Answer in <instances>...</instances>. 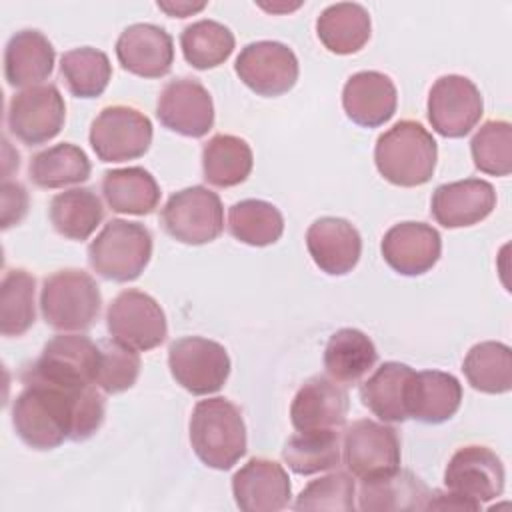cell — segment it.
<instances>
[{
  "label": "cell",
  "mask_w": 512,
  "mask_h": 512,
  "mask_svg": "<svg viewBox=\"0 0 512 512\" xmlns=\"http://www.w3.org/2000/svg\"><path fill=\"white\" fill-rule=\"evenodd\" d=\"M102 294L96 280L78 268L58 270L44 278L40 310L48 326L60 332L88 330L100 314Z\"/></svg>",
  "instance_id": "277c9868"
},
{
  "label": "cell",
  "mask_w": 512,
  "mask_h": 512,
  "mask_svg": "<svg viewBox=\"0 0 512 512\" xmlns=\"http://www.w3.org/2000/svg\"><path fill=\"white\" fill-rule=\"evenodd\" d=\"M306 248L322 272L344 276L352 272L360 260L362 238L348 220L324 216L310 224L306 232Z\"/></svg>",
  "instance_id": "7402d4cb"
},
{
  "label": "cell",
  "mask_w": 512,
  "mask_h": 512,
  "mask_svg": "<svg viewBox=\"0 0 512 512\" xmlns=\"http://www.w3.org/2000/svg\"><path fill=\"white\" fill-rule=\"evenodd\" d=\"M474 166L490 176L512 172V126L506 120L484 122L470 140Z\"/></svg>",
  "instance_id": "ab89813d"
},
{
  "label": "cell",
  "mask_w": 512,
  "mask_h": 512,
  "mask_svg": "<svg viewBox=\"0 0 512 512\" xmlns=\"http://www.w3.org/2000/svg\"><path fill=\"white\" fill-rule=\"evenodd\" d=\"M60 76L68 92L76 98H96L102 96L112 78V64L106 52L80 46L62 54Z\"/></svg>",
  "instance_id": "8d00e7d4"
},
{
  "label": "cell",
  "mask_w": 512,
  "mask_h": 512,
  "mask_svg": "<svg viewBox=\"0 0 512 512\" xmlns=\"http://www.w3.org/2000/svg\"><path fill=\"white\" fill-rule=\"evenodd\" d=\"M342 460L358 480L386 474L400 466V438L384 422L356 420L344 430Z\"/></svg>",
  "instance_id": "4fadbf2b"
},
{
  "label": "cell",
  "mask_w": 512,
  "mask_h": 512,
  "mask_svg": "<svg viewBox=\"0 0 512 512\" xmlns=\"http://www.w3.org/2000/svg\"><path fill=\"white\" fill-rule=\"evenodd\" d=\"M236 506L244 512H276L290 506L292 486L282 464L268 458H250L232 476Z\"/></svg>",
  "instance_id": "ac0fdd59"
},
{
  "label": "cell",
  "mask_w": 512,
  "mask_h": 512,
  "mask_svg": "<svg viewBox=\"0 0 512 512\" xmlns=\"http://www.w3.org/2000/svg\"><path fill=\"white\" fill-rule=\"evenodd\" d=\"M228 230L238 242L262 248L280 240L284 232V218L274 204L258 198H246L230 206Z\"/></svg>",
  "instance_id": "d590c367"
},
{
  "label": "cell",
  "mask_w": 512,
  "mask_h": 512,
  "mask_svg": "<svg viewBox=\"0 0 512 512\" xmlns=\"http://www.w3.org/2000/svg\"><path fill=\"white\" fill-rule=\"evenodd\" d=\"M152 258V234L140 222L112 218L88 246L90 268L114 282L136 280Z\"/></svg>",
  "instance_id": "5b68a950"
},
{
  "label": "cell",
  "mask_w": 512,
  "mask_h": 512,
  "mask_svg": "<svg viewBox=\"0 0 512 512\" xmlns=\"http://www.w3.org/2000/svg\"><path fill=\"white\" fill-rule=\"evenodd\" d=\"M234 46L232 30L208 18L188 24L180 34L184 60L196 70H210L224 64L234 52Z\"/></svg>",
  "instance_id": "74e56055"
},
{
  "label": "cell",
  "mask_w": 512,
  "mask_h": 512,
  "mask_svg": "<svg viewBox=\"0 0 512 512\" xmlns=\"http://www.w3.org/2000/svg\"><path fill=\"white\" fill-rule=\"evenodd\" d=\"M54 46L40 30H20L4 48V78L14 88L40 86L54 70Z\"/></svg>",
  "instance_id": "484cf974"
},
{
  "label": "cell",
  "mask_w": 512,
  "mask_h": 512,
  "mask_svg": "<svg viewBox=\"0 0 512 512\" xmlns=\"http://www.w3.org/2000/svg\"><path fill=\"white\" fill-rule=\"evenodd\" d=\"M160 222L166 234L182 244H208L224 230L222 200L206 186L178 190L166 200L160 212Z\"/></svg>",
  "instance_id": "52a82bcc"
},
{
  "label": "cell",
  "mask_w": 512,
  "mask_h": 512,
  "mask_svg": "<svg viewBox=\"0 0 512 512\" xmlns=\"http://www.w3.org/2000/svg\"><path fill=\"white\" fill-rule=\"evenodd\" d=\"M234 70L252 92L266 98L290 92L300 72L294 50L276 40L246 44L234 62Z\"/></svg>",
  "instance_id": "5bb4252c"
},
{
  "label": "cell",
  "mask_w": 512,
  "mask_h": 512,
  "mask_svg": "<svg viewBox=\"0 0 512 512\" xmlns=\"http://www.w3.org/2000/svg\"><path fill=\"white\" fill-rule=\"evenodd\" d=\"M438 146L432 134L416 120H400L378 136L374 164L394 186L414 188L426 184L436 170Z\"/></svg>",
  "instance_id": "3957f363"
},
{
  "label": "cell",
  "mask_w": 512,
  "mask_h": 512,
  "mask_svg": "<svg viewBox=\"0 0 512 512\" xmlns=\"http://www.w3.org/2000/svg\"><path fill=\"white\" fill-rule=\"evenodd\" d=\"M120 66L140 78H162L172 70V36L156 24L138 22L124 28L116 40Z\"/></svg>",
  "instance_id": "d6986e66"
},
{
  "label": "cell",
  "mask_w": 512,
  "mask_h": 512,
  "mask_svg": "<svg viewBox=\"0 0 512 512\" xmlns=\"http://www.w3.org/2000/svg\"><path fill=\"white\" fill-rule=\"evenodd\" d=\"M48 216L60 236L86 240L100 226L104 208L92 188H70L50 200Z\"/></svg>",
  "instance_id": "d6a6232c"
},
{
  "label": "cell",
  "mask_w": 512,
  "mask_h": 512,
  "mask_svg": "<svg viewBox=\"0 0 512 512\" xmlns=\"http://www.w3.org/2000/svg\"><path fill=\"white\" fill-rule=\"evenodd\" d=\"M414 370L402 362H384L374 370V374L362 382L360 400L362 404L378 416L382 422H404L406 412V392Z\"/></svg>",
  "instance_id": "f546056e"
},
{
  "label": "cell",
  "mask_w": 512,
  "mask_h": 512,
  "mask_svg": "<svg viewBox=\"0 0 512 512\" xmlns=\"http://www.w3.org/2000/svg\"><path fill=\"white\" fill-rule=\"evenodd\" d=\"M468 384L484 394H506L512 388V350L504 342L474 344L462 362Z\"/></svg>",
  "instance_id": "836d02e7"
},
{
  "label": "cell",
  "mask_w": 512,
  "mask_h": 512,
  "mask_svg": "<svg viewBox=\"0 0 512 512\" xmlns=\"http://www.w3.org/2000/svg\"><path fill=\"white\" fill-rule=\"evenodd\" d=\"M36 280L24 268L4 274L0 286V332L2 336H22L36 320L34 308Z\"/></svg>",
  "instance_id": "f35d334b"
},
{
  "label": "cell",
  "mask_w": 512,
  "mask_h": 512,
  "mask_svg": "<svg viewBox=\"0 0 512 512\" xmlns=\"http://www.w3.org/2000/svg\"><path fill=\"white\" fill-rule=\"evenodd\" d=\"M92 166L86 152L70 142L54 144L32 156L28 176L38 188L54 190L82 184L90 178Z\"/></svg>",
  "instance_id": "1f68e13d"
},
{
  "label": "cell",
  "mask_w": 512,
  "mask_h": 512,
  "mask_svg": "<svg viewBox=\"0 0 512 512\" xmlns=\"http://www.w3.org/2000/svg\"><path fill=\"white\" fill-rule=\"evenodd\" d=\"M28 212V192L20 182H2V230L18 224Z\"/></svg>",
  "instance_id": "7bdbcfd3"
},
{
  "label": "cell",
  "mask_w": 512,
  "mask_h": 512,
  "mask_svg": "<svg viewBox=\"0 0 512 512\" xmlns=\"http://www.w3.org/2000/svg\"><path fill=\"white\" fill-rule=\"evenodd\" d=\"M348 392L328 376L308 378L292 398L290 420L296 432L338 430L346 424Z\"/></svg>",
  "instance_id": "ffe728a7"
},
{
  "label": "cell",
  "mask_w": 512,
  "mask_h": 512,
  "mask_svg": "<svg viewBox=\"0 0 512 512\" xmlns=\"http://www.w3.org/2000/svg\"><path fill=\"white\" fill-rule=\"evenodd\" d=\"M374 342L358 328L336 330L324 348V368L328 378L342 386L360 382L376 364Z\"/></svg>",
  "instance_id": "f1b7e54d"
},
{
  "label": "cell",
  "mask_w": 512,
  "mask_h": 512,
  "mask_svg": "<svg viewBox=\"0 0 512 512\" xmlns=\"http://www.w3.org/2000/svg\"><path fill=\"white\" fill-rule=\"evenodd\" d=\"M156 116L170 132L202 138L214 126V102L206 86L196 78H174L158 96Z\"/></svg>",
  "instance_id": "9a60e30c"
},
{
  "label": "cell",
  "mask_w": 512,
  "mask_h": 512,
  "mask_svg": "<svg viewBox=\"0 0 512 512\" xmlns=\"http://www.w3.org/2000/svg\"><path fill=\"white\" fill-rule=\"evenodd\" d=\"M64 120L66 104L54 84L24 88L8 102V130L26 146H38L56 138Z\"/></svg>",
  "instance_id": "8fae6325"
},
{
  "label": "cell",
  "mask_w": 512,
  "mask_h": 512,
  "mask_svg": "<svg viewBox=\"0 0 512 512\" xmlns=\"http://www.w3.org/2000/svg\"><path fill=\"white\" fill-rule=\"evenodd\" d=\"M106 330L112 340L148 352L168 336L166 314L160 304L142 290H122L106 310Z\"/></svg>",
  "instance_id": "30bf717a"
},
{
  "label": "cell",
  "mask_w": 512,
  "mask_h": 512,
  "mask_svg": "<svg viewBox=\"0 0 512 512\" xmlns=\"http://www.w3.org/2000/svg\"><path fill=\"white\" fill-rule=\"evenodd\" d=\"M90 146L102 162L144 156L152 144V122L134 106L114 104L100 110L90 126Z\"/></svg>",
  "instance_id": "ba28073f"
},
{
  "label": "cell",
  "mask_w": 512,
  "mask_h": 512,
  "mask_svg": "<svg viewBox=\"0 0 512 512\" xmlns=\"http://www.w3.org/2000/svg\"><path fill=\"white\" fill-rule=\"evenodd\" d=\"M168 368L176 384L194 396L218 392L230 376V356L220 342L184 336L168 346Z\"/></svg>",
  "instance_id": "9c48e42d"
},
{
  "label": "cell",
  "mask_w": 512,
  "mask_h": 512,
  "mask_svg": "<svg viewBox=\"0 0 512 512\" xmlns=\"http://www.w3.org/2000/svg\"><path fill=\"white\" fill-rule=\"evenodd\" d=\"M430 498L428 486L410 470L394 468L386 474L362 480L358 490L360 510H426Z\"/></svg>",
  "instance_id": "d4e9b609"
},
{
  "label": "cell",
  "mask_w": 512,
  "mask_h": 512,
  "mask_svg": "<svg viewBox=\"0 0 512 512\" xmlns=\"http://www.w3.org/2000/svg\"><path fill=\"white\" fill-rule=\"evenodd\" d=\"M384 262L402 276H420L436 266L442 254L440 232L426 222H400L388 228L380 244Z\"/></svg>",
  "instance_id": "e0dca14e"
},
{
  "label": "cell",
  "mask_w": 512,
  "mask_h": 512,
  "mask_svg": "<svg viewBox=\"0 0 512 512\" xmlns=\"http://www.w3.org/2000/svg\"><path fill=\"white\" fill-rule=\"evenodd\" d=\"M504 480L506 472L500 456L480 444L458 448L444 470L446 488L478 504L498 498L504 492Z\"/></svg>",
  "instance_id": "2e32d148"
},
{
  "label": "cell",
  "mask_w": 512,
  "mask_h": 512,
  "mask_svg": "<svg viewBox=\"0 0 512 512\" xmlns=\"http://www.w3.org/2000/svg\"><path fill=\"white\" fill-rule=\"evenodd\" d=\"M496 208V190L480 178L440 184L430 200L434 220L444 228H466L486 220Z\"/></svg>",
  "instance_id": "44dd1931"
},
{
  "label": "cell",
  "mask_w": 512,
  "mask_h": 512,
  "mask_svg": "<svg viewBox=\"0 0 512 512\" xmlns=\"http://www.w3.org/2000/svg\"><path fill=\"white\" fill-rule=\"evenodd\" d=\"M288 468L300 476L332 470L342 458V440L338 430H308L288 438L282 450Z\"/></svg>",
  "instance_id": "e575fe53"
},
{
  "label": "cell",
  "mask_w": 512,
  "mask_h": 512,
  "mask_svg": "<svg viewBox=\"0 0 512 512\" xmlns=\"http://www.w3.org/2000/svg\"><path fill=\"white\" fill-rule=\"evenodd\" d=\"M194 454L208 468L230 470L246 454V424L236 404L222 396L200 400L188 424Z\"/></svg>",
  "instance_id": "7a4b0ae2"
},
{
  "label": "cell",
  "mask_w": 512,
  "mask_h": 512,
  "mask_svg": "<svg viewBox=\"0 0 512 512\" xmlns=\"http://www.w3.org/2000/svg\"><path fill=\"white\" fill-rule=\"evenodd\" d=\"M102 196L112 212L148 216L160 202V186L142 166L116 168L104 172Z\"/></svg>",
  "instance_id": "83f0119b"
},
{
  "label": "cell",
  "mask_w": 512,
  "mask_h": 512,
  "mask_svg": "<svg viewBox=\"0 0 512 512\" xmlns=\"http://www.w3.org/2000/svg\"><path fill=\"white\" fill-rule=\"evenodd\" d=\"M104 414V398L94 384L24 382V390L12 404V426L26 446L52 450L64 440L82 442L94 436Z\"/></svg>",
  "instance_id": "6da1fadb"
},
{
  "label": "cell",
  "mask_w": 512,
  "mask_h": 512,
  "mask_svg": "<svg viewBox=\"0 0 512 512\" xmlns=\"http://www.w3.org/2000/svg\"><path fill=\"white\" fill-rule=\"evenodd\" d=\"M100 358L96 370V388L106 394H120L132 388L140 374V356L136 350L116 342V340H100L98 342Z\"/></svg>",
  "instance_id": "60d3db41"
},
{
  "label": "cell",
  "mask_w": 512,
  "mask_h": 512,
  "mask_svg": "<svg viewBox=\"0 0 512 512\" xmlns=\"http://www.w3.org/2000/svg\"><path fill=\"white\" fill-rule=\"evenodd\" d=\"M462 404V384L456 376L440 370L414 372L406 392V412L424 424L450 420Z\"/></svg>",
  "instance_id": "cb8c5ba5"
},
{
  "label": "cell",
  "mask_w": 512,
  "mask_h": 512,
  "mask_svg": "<svg viewBox=\"0 0 512 512\" xmlns=\"http://www.w3.org/2000/svg\"><path fill=\"white\" fill-rule=\"evenodd\" d=\"M428 122L444 138H462L472 132L484 114L478 86L460 74L440 76L428 92Z\"/></svg>",
  "instance_id": "7c38bea8"
},
{
  "label": "cell",
  "mask_w": 512,
  "mask_h": 512,
  "mask_svg": "<svg viewBox=\"0 0 512 512\" xmlns=\"http://www.w3.org/2000/svg\"><path fill=\"white\" fill-rule=\"evenodd\" d=\"M98 342L84 334H58L50 338L40 356L20 372L24 382H48L62 386H84L96 382ZM96 386V384H94Z\"/></svg>",
  "instance_id": "8992f818"
},
{
  "label": "cell",
  "mask_w": 512,
  "mask_h": 512,
  "mask_svg": "<svg viewBox=\"0 0 512 512\" xmlns=\"http://www.w3.org/2000/svg\"><path fill=\"white\" fill-rule=\"evenodd\" d=\"M254 166L252 148L234 134H214L202 148L204 180L216 188L242 184Z\"/></svg>",
  "instance_id": "4dcf8cb0"
},
{
  "label": "cell",
  "mask_w": 512,
  "mask_h": 512,
  "mask_svg": "<svg viewBox=\"0 0 512 512\" xmlns=\"http://www.w3.org/2000/svg\"><path fill=\"white\" fill-rule=\"evenodd\" d=\"M398 106V92L390 76L378 70H360L352 74L342 90V108L346 116L364 128L386 124Z\"/></svg>",
  "instance_id": "603a6c76"
},
{
  "label": "cell",
  "mask_w": 512,
  "mask_h": 512,
  "mask_svg": "<svg viewBox=\"0 0 512 512\" xmlns=\"http://www.w3.org/2000/svg\"><path fill=\"white\" fill-rule=\"evenodd\" d=\"M430 508H436V510H480L482 504L470 500V498H464V496H458L454 492H430V498H428V506L426 510Z\"/></svg>",
  "instance_id": "ee69618b"
},
{
  "label": "cell",
  "mask_w": 512,
  "mask_h": 512,
  "mask_svg": "<svg viewBox=\"0 0 512 512\" xmlns=\"http://www.w3.org/2000/svg\"><path fill=\"white\" fill-rule=\"evenodd\" d=\"M354 498H356V486L352 476L348 472H332L304 486L292 508L352 512L356 508Z\"/></svg>",
  "instance_id": "b9f144b4"
},
{
  "label": "cell",
  "mask_w": 512,
  "mask_h": 512,
  "mask_svg": "<svg viewBox=\"0 0 512 512\" xmlns=\"http://www.w3.org/2000/svg\"><path fill=\"white\" fill-rule=\"evenodd\" d=\"M372 20L368 10L356 2H336L324 8L316 20V34L332 54H356L370 40Z\"/></svg>",
  "instance_id": "4316f807"
},
{
  "label": "cell",
  "mask_w": 512,
  "mask_h": 512,
  "mask_svg": "<svg viewBox=\"0 0 512 512\" xmlns=\"http://www.w3.org/2000/svg\"><path fill=\"white\" fill-rule=\"evenodd\" d=\"M156 6L160 10H164L168 16L184 18V16L194 14V12H200L206 6V2H198V4H192V2H158Z\"/></svg>",
  "instance_id": "f6af8a7d"
}]
</instances>
